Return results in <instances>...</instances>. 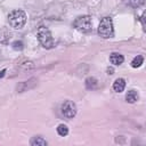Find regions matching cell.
Returning a JSON list of instances; mask_svg holds the SVG:
<instances>
[{"label":"cell","instance_id":"obj_1","mask_svg":"<svg viewBox=\"0 0 146 146\" xmlns=\"http://www.w3.org/2000/svg\"><path fill=\"white\" fill-rule=\"evenodd\" d=\"M8 22L14 29H22L26 23V14L21 9L11 10L8 14Z\"/></svg>","mask_w":146,"mask_h":146},{"label":"cell","instance_id":"obj_2","mask_svg":"<svg viewBox=\"0 0 146 146\" xmlns=\"http://www.w3.org/2000/svg\"><path fill=\"white\" fill-rule=\"evenodd\" d=\"M36 35H38V40L39 42L41 43V46L46 49H51L54 48L55 46V41L51 36V33L49 31L48 27L46 26H40L38 29V32H36Z\"/></svg>","mask_w":146,"mask_h":146},{"label":"cell","instance_id":"obj_3","mask_svg":"<svg viewBox=\"0 0 146 146\" xmlns=\"http://www.w3.org/2000/svg\"><path fill=\"white\" fill-rule=\"evenodd\" d=\"M98 34L104 38L108 39L114 35V29H113V22L111 17H104L98 26Z\"/></svg>","mask_w":146,"mask_h":146},{"label":"cell","instance_id":"obj_4","mask_svg":"<svg viewBox=\"0 0 146 146\" xmlns=\"http://www.w3.org/2000/svg\"><path fill=\"white\" fill-rule=\"evenodd\" d=\"M73 26L82 32V33H89L91 31V26H92V22H91V17L88 15L84 16H79L78 18H75V21L73 22Z\"/></svg>","mask_w":146,"mask_h":146},{"label":"cell","instance_id":"obj_5","mask_svg":"<svg viewBox=\"0 0 146 146\" xmlns=\"http://www.w3.org/2000/svg\"><path fill=\"white\" fill-rule=\"evenodd\" d=\"M60 111H62V114L66 119H72L76 114V106H75V104L72 100H65L62 104Z\"/></svg>","mask_w":146,"mask_h":146},{"label":"cell","instance_id":"obj_6","mask_svg":"<svg viewBox=\"0 0 146 146\" xmlns=\"http://www.w3.org/2000/svg\"><path fill=\"white\" fill-rule=\"evenodd\" d=\"M124 88H125V80H124V79L119 78V79H116V80L114 81V83H113V89H114V91H116V92H122V91L124 90Z\"/></svg>","mask_w":146,"mask_h":146},{"label":"cell","instance_id":"obj_7","mask_svg":"<svg viewBox=\"0 0 146 146\" xmlns=\"http://www.w3.org/2000/svg\"><path fill=\"white\" fill-rule=\"evenodd\" d=\"M123 60H124V57L119 52H113L110 56V62L113 65H121L123 63Z\"/></svg>","mask_w":146,"mask_h":146},{"label":"cell","instance_id":"obj_8","mask_svg":"<svg viewBox=\"0 0 146 146\" xmlns=\"http://www.w3.org/2000/svg\"><path fill=\"white\" fill-rule=\"evenodd\" d=\"M125 100L128 103H131V104L135 103V102H137L138 100V94L135 90H129L127 92V95H125Z\"/></svg>","mask_w":146,"mask_h":146},{"label":"cell","instance_id":"obj_9","mask_svg":"<svg viewBox=\"0 0 146 146\" xmlns=\"http://www.w3.org/2000/svg\"><path fill=\"white\" fill-rule=\"evenodd\" d=\"M31 146H48V144L42 137H33L31 140Z\"/></svg>","mask_w":146,"mask_h":146},{"label":"cell","instance_id":"obj_10","mask_svg":"<svg viewBox=\"0 0 146 146\" xmlns=\"http://www.w3.org/2000/svg\"><path fill=\"white\" fill-rule=\"evenodd\" d=\"M143 63H144V57L140 56V55H138V56H136V57L131 60V66H132L133 68H136V67L141 66Z\"/></svg>","mask_w":146,"mask_h":146},{"label":"cell","instance_id":"obj_11","mask_svg":"<svg viewBox=\"0 0 146 146\" xmlns=\"http://www.w3.org/2000/svg\"><path fill=\"white\" fill-rule=\"evenodd\" d=\"M125 5H128V6H130V7H139V6H141L146 0H122Z\"/></svg>","mask_w":146,"mask_h":146},{"label":"cell","instance_id":"obj_12","mask_svg":"<svg viewBox=\"0 0 146 146\" xmlns=\"http://www.w3.org/2000/svg\"><path fill=\"white\" fill-rule=\"evenodd\" d=\"M57 132H58V135L62 136V137L67 136V133H68V128H67V125H65V124H59V125L57 127Z\"/></svg>","mask_w":146,"mask_h":146},{"label":"cell","instance_id":"obj_13","mask_svg":"<svg viewBox=\"0 0 146 146\" xmlns=\"http://www.w3.org/2000/svg\"><path fill=\"white\" fill-rule=\"evenodd\" d=\"M97 86V80L95 78H88L86 80V87L87 89H94Z\"/></svg>","mask_w":146,"mask_h":146},{"label":"cell","instance_id":"obj_14","mask_svg":"<svg viewBox=\"0 0 146 146\" xmlns=\"http://www.w3.org/2000/svg\"><path fill=\"white\" fill-rule=\"evenodd\" d=\"M13 48L15 50H22L23 49V42L22 41H15V42H13Z\"/></svg>","mask_w":146,"mask_h":146},{"label":"cell","instance_id":"obj_15","mask_svg":"<svg viewBox=\"0 0 146 146\" xmlns=\"http://www.w3.org/2000/svg\"><path fill=\"white\" fill-rule=\"evenodd\" d=\"M140 22H141V24H143V27H144V31L146 32V10L141 14V16H140Z\"/></svg>","mask_w":146,"mask_h":146},{"label":"cell","instance_id":"obj_16","mask_svg":"<svg viewBox=\"0 0 146 146\" xmlns=\"http://www.w3.org/2000/svg\"><path fill=\"white\" fill-rule=\"evenodd\" d=\"M5 73H6V70H5V68L0 71V79H1V78H3V75H5Z\"/></svg>","mask_w":146,"mask_h":146},{"label":"cell","instance_id":"obj_17","mask_svg":"<svg viewBox=\"0 0 146 146\" xmlns=\"http://www.w3.org/2000/svg\"><path fill=\"white\" fill-rule=\"evenodd\" d=\"M107 72H108V74H113V68H112V67H111V68L108 67V68H107Z\"/></svg>","mask_w":146,"mask_h":146}]
</instances>
